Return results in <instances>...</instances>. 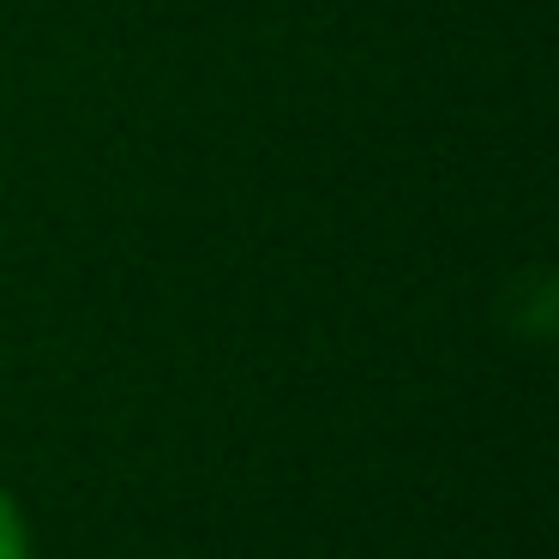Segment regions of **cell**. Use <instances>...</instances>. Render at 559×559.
Here are the masks:
<instances>
[{
    "mask_svg": "<svg viewBox=\"0 0 559 559\" xmlns=\"http://www.w3.org/2000/svg\"><path fill=\"white\" fill-rule=\"evenodd\" d=\"M0 559H37V547H31V523L25 511H19V499L0 487Z\"/></svg>",
    "mask_w": 559,
    "mask_h": 559,
    "instance_id": "6da1fadb",
    "label": "cell"
}]
</instances>
